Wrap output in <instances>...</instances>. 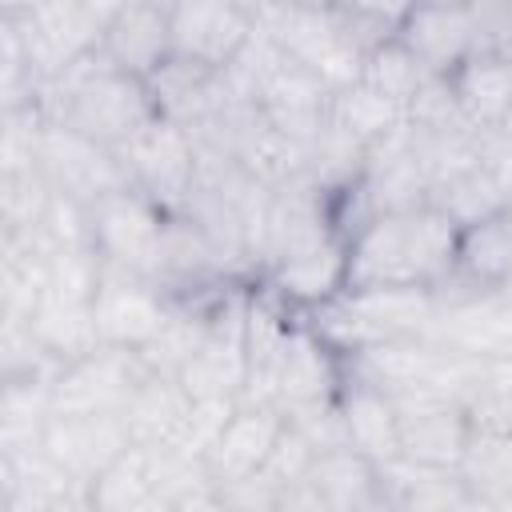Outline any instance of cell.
Returning a JSON list of instances; mask_svg holds the SVG:
<instances>
[{"mask_svg":"<svg viewBox=\"0 0 512 512\" xmlns=\"http://www.w3.org/2000/svg\"><path fill=\"white\" fill-rule=\"evenodd\" d=\"M460 224L436 204L376 212L348 236L344 288H444Z\"/></svg>","mask_w":512,"mask_h":512,"instance_id":"6da1fadb","label":"cell"},{"mask_svg":"<svg viewBox=\"0 0 512 512\" xmlns=\"http://www.w3.org/2000/svg\"><path fill=\"white\" fill-rule=\"evenodd\" d=\"M36 104L44 116L64 120L68 128L84 132L88 140H96L112 152H120L128 140H136L160 116L148 80L112 68V60L100 52V44L80 52L72 64H64L40 88Z\"/></svg>","mask_w":512,"mask_h":512,"instance_id":"7a4b0ae2","label":"cell"},{"mask_svg":"<svg viewBox=\"0 0 512 512\" xmlns=\"http://www.w3.org/2000/svg\"><path fill=\"white\" fill-rule=\"evenodd\" d=\"M256 20L288 60L316 72L332 92L360 80L368 48L356 40V32L344 24V16L332 4L328 8H272V12H256Z\"/></svg>","mask_w":512,"mask_h":512,"instance_id":"3957f363","label":"cell"},{"mask_svg":"<svg viewBox=\"0 0 512 512\" xmlns=\"http://www.w3.org/2000/svg\"><path fill=\"white\" fill-rule=\"evenodd\" d=\"M32 156H36V168L44 172L48 188L56 196H68V200L84 204V208H92L108 192L132 184L120 152L88 140L84 132L68 128L64 120H52L44 112H40V124H36Z\"/></svg>","mask_w":512,"mask_h":512,"instance_id":"277c9868","label":"cell"},{"mask_svg":"<svg viewBox=\"0 0 512 512\" xmlns=\"http://www.w3.org/2000/svg\"><path fill=\"white\" fill-rule=\"evenodd\" d=\"M164 228H168V212L132 184L108 192L88 208V232H92L96 256L104 264L140 272L148 280L160 276Z\"/></svg>","mask_w":512,"mask_h":512,"instance_id":"5b68a950","label":"cell"},{"mask_svg":"<svg viewBox=\"0 0 512 512\" xmlns=\"http://www.w3.org/2000/svg\"><path fill=\"white\" fill-rule=\"evenodd\" d=\"M120 160L128 168L132 188L156 200L168 216L188 208L196 192V176H200V148H196L192 128L156 116L136 140L120 148Z\"/></svg>","mask_w":512,"mask_h":512,"instance_id":"8992f818","label":"cell"},{"mask_svg":"<svg viewBox=\"0 0 512 512\" xmlns=\"http://www.w3.org/2000/svg\"><path fill=\"white\" fill-rule=\"evenodd\" d=\"M148 372L152 368L136 348L96 344L92 352L56 368L48 404L52 412H124Z\"/></svg>","mask_w":512,"mask_h":512,"instance_id":"52a82bcc","label":"cell"},{"mask_svg":"<svg viewBox=\"0 0 512 512\" xmlns=\"http://www.w3.org/2000/svg\"><path fill=\"white\" fill-rule=\"evenodd\" d=\"M172 304L176 300L156 280L100 260V284L92 296V320H96L100 344L144 352L168 324Z\"/></svg>","mask_w":512,"mask_h":512,"instance_id":"ba28073f","label":"cell"},{"mask_svg":"<svg viewBox=\"0 0 512 512\" xmlns=\"http://www.w3.org/2000/svg\"><path fill=\"white\" fill-rule=\"evenodd\" d=\"M172 56L228 72L252 44L260 20L252 0H176L168 8Z\"/></svg>","mask_w":512,"mask_h":512,"instance_id":"9c48e42d","label":"cell"},{"mask_svg":"<svg viewBox=\"0 0 512 512\" xmlns=\"http://www.w3.org/2000/svg\"><path fill=\"white\" fill-rule=\"evenodd\" d=\"M248 300L224 296L212 316V328L196 356L176 372L192 400H240L248 384V336H244Z\"/></svg>","mask_w":512,"mask_h":512,"instance_id":"30bf717a","label":"cell"},{"mask_svg":"<svg viewBox=\"0 0 512 512\" xmlns=\"http://www.w3.org/2000/svg\"><path fill=\"white\" fill-rule=\"evenodd\" d=\"M44 452L84 488L132 444L124 412H52L40 432Z\"/></svg>","mask_w":512,"mask_h":512,"instance_id":"8fae6325","label":"cell"},{"mask_svg":"<svg viewBox=\"0 0 512 512\" xmlns=\"http://www.w3.org/2000/svg\"><path fill=\"white\" fill-rule=\"evenodd\" d=\"M340 356L344 352L332 348L312 324H292L280 364H276V376H272V404L280 412H288V408L336 400L340 384H344Z\"/></svg>","mask_w":512,"mask_h":512,"instance_id":"7c38bea8","label":"cell"},{"mask_svg":"<svg viewBox=\"0 0 512 512\" xmlns=\"http://www.w3.org/2000/svg\"><path fill=\"white\" fill-rule=\"evenodd\" d=\"M284 424L288 420H284V412L276 404L240 400L232 408V416L224 420V428L216 432L212 448L204 452V464H208V476L216 480V488L256 476L268 464V456H272Z\"/></svg>","mask_w":512,"mask_h":512,"instance_id":"4fadbf2b","label":"cell"},{"mask_svg":"<svg viewBox=\"0 0 512 512\" xmlns=\"http://www.w3.org/2000/svg\"><path fill=\"white\" fill-rule=\"evenodd\" d=\"M396 408H400V448L408 460L460 468L468 436H472V416H468L464 400L404 396V400H396Z\"/></svg>","mask_w":512,"mask_h":512,"instance_id":"5bb4252c","label":"cell"},{"mask_svg":"<svg viewBox=\"0 0 512 512\" xmlns=\"http://www.w3.org/2000/svg\"><path fill=\"white\" fill-rule=\"evenodd\" d=\"M336 404H340L348 444L356 452H364L380 468L404 456V448H400V408H396V396L388 388L352 372V376H344Z\"/></svg>","mask_w":512,"mask_h":512,"instance_id":"9a60e30c","label":"cell"},{"mask_svg":"<svg viewBox=\"0 0 512 512\" xmlns=\"http://www.w3.org/2000/svg\"><path fill=\"white\" fill-rule=\"evenodd\" d=\"M100 52L112 60V68L128 72V76H156L168 60H172V24L168 12L148 4V0H132L124 4L100 32Z\"/></svg>","mask_w":512,"mask_h":512,"instance_id":"2e32d148","label":"cell"},{"mask_svg":"<svg viewBox=\"0 0 512 512\" xmlns=\"http://www.w3.org/2000/svg\"><path fill=\"white\" fill-rule=\"evenodd\" d=\"M416 60L432 76H452L476 48H484V32L472 8H412L396 32Z\"/></svg>","mask_w":512,"mask_h":512,"instance_id":"e0dca14e","label":"cell"},{"mask_svg":"<svg viewBox=\"0 0 512 512\" xmlns=\"http://www.w3.org/2000/svg\"><path fill=\"white\" fill-rule=\"evenodd\" d=\"M272 292L296 308H324L348 284V240L332 236L264 268Z\"/></svg>","mask_w":512,"mask_h":512,"instance_id":"ac0fdd59","label":"cell"},{"mask_svg":"<svg viewBox=\"0 0 512 512\" xmlns=\"http://www.w3.org/2000/svg\"><path fill=\"white\" fill-rule=\"evenodd\" d=\"M148 88H152L156 112L164 120L184 124V128L208 124L232 96L228 72L192 64V60H180V56H172L156 76H148Z\"/></svg>","mask_w":512,"mask_h":512,"instance_id":"d6986e66","label":"cell"},{"mask_svg":"<svg viewBox=\"0 0 512 512\" xmlns=\"http://www.w3.org/2000/svg\"><path fill=\"white\" fill-rule=\"evenodd\" d=\"M304 480L316 492L320 508H336V512H348V508H388L380 464H372L352 444L316 452L308 472H304Z\"/></svg>","mask_w":512,"mask_h":512,"instance_id":"ffe728a7","label":"cell"},{"mask_svg":"<svg viewBox=\"0 0 512 512\" xmlns=\"http://www.w3.org/2000/svg\"><path fill=\"white\" fill-rule=\"evenodd\" d=\"M508 272H512V204H504L500 212L460 228L456 264H452L448 284H456L464 292H492V288L504 284Z\"/></svg>","mask_w":512,"mask_h":512,"instance_id":"44dd1931","label":"cell"},{"mask_svg":"<svg viewBox=\"0 0 512 512\" xmlns=\"http://www.w3.org/2000/svg\"><path fill=\"white\" fill-rule=\"evenodd\" d=\"M448 84L472 128L496 132L512 120V60H504L496 48H476L448 76Z\"/></svg>","mask_w":512,"mask_h":512,"instance_id":"7402d4cb","label":"cell"},{"mask_svg":"<svg viewBox=\"0 0 512 512\" xmlns=\"http://www.w3.org/2000/svg\"><path fill=\"white\" fill-rule=\"evenodd\" d=\"M188 412H192V396L176 376L164 372H148L124 408L132 440L140 444H176L188 424Z\"/></svg>","mask_w":512,"mask_h":512,"instance_id":"603a6c76","label":"cell"},{"mask_svg":"<svg viewBox=\"0 0 512 512\" xmlns=\"http://www.w3.org/2000/svg\"><path fill=\"white\" fill-rule=\"evenodd\" d=\"M88 508L96 512H128V508H160L156 488V464L152 444L132 440L92 484H88Z\"/></svg>","mask_w":512,"mask_h":512,"instance_id":"cb8c5ba5","label":"cell"},{"mask_svg":"<svg viewBox=\"0 0 512 512\" xmlns=\"http://www.w3.org/2000/svg\"><path fill=\"white\" fill-rule=\"evenodd\" d=\"M404 124H408V108L400 100L368 88L364 80L332 92V128H340L344 136H352L360 148L384 144Z\"/></svg>","mask_w":512,"mask_h":512,"instance_id":"d4e9b609","label":"cell"},{"mask_svg":"<svg viewBox=\"0 0 512 512\" xmlns=\"http://www.w3.org/2000/svg\"><path fill=\"white\" fill-rule=\"evenodd\" d=\"M460 476L476 504L480 500L484 504L512 500V432L472 424V436H468V448L460 460Z\"/></svg>","mask_w":512,"mask_h":512,"instance_id":"484cf974","label":"cell"},{"mask_svg":"<svg viewBox=\"0 0 512 512\" xmlns=\"http://www.w3.org/2000/svg\"><path fill=\"white\" fill-rule=\"evenodd\" d=\"M428 204H436L440 212H448V216L464 228V224H476V220L500 212L504 204H512V196H508V188L492 176V168L480 160V164H472V168H464V172L440 180V184L432 188Z\"/></svg>","mask_w":512,"mask_h":512,"instance_id":"4316f807","label":"cell"},{"mask_svg":"<svg viewBox=\"0 0 512 512\" xmlns=\"http://www.w3.org/2000/svg\"><path fill=\"white\" fill-rule=\"evenodd\" d=\"M428 76H432V72L416 60V52H412L400 36H388V40H380V44H372V48L364 52V72H360V80H364L368 88H376V92L400 100L404 108L416 100V92L424 88Z\"/></svg>","mask_w":512,"mask_h":512,"instance_id":"83f0119b","label":"cell"},{"mask_svg":"<svg viewBox=\"0 0 512 512\" xmlns=\"http://www.w3.org/2000/svg\"><path fill=\"white\" fill-rule=\"evenodd\" d=\"M332 8L344 16V24L356 32V40L364 48H372L400 32V24L416 8V0H332Z\"/></svg>","mask_w":512,"mask_h":512,"instance_id":"f1b7e54d","label":"cell"},{"mask_svg":"<svg viewBox=\"0 0 512 512\" xmlns=\"http://www.w3.org/2000/svg\"><path fill=\"white\" fill-rule=\"evenodd\" d=\"M332 0H252L256 12H272V8H328Z\"/></svg>","mask_w":512,"mask_h":512,"instance_id":"f546056e","label":"cell"},{"mask_svg":"<svg viewBox=\"0 0 512 512\" xmlns=\"http://www.w3.org/2000/svg\"><path fill=\"white\" fill-rule=\"evenodd\" d=\"M420 8H472L476 0H416Z\"/></svg>","mask_w":512,"mask_h":512,"instance_id":"4dcf8cb0","label":"cell"},{"mask_svg":"<svg viewBox=\"0 0 512 512\" xmlns=\"http://www.w3.org/2000/svg\"><path fill=\"white\" fill-rule=\"evenodd\" d=\"M496 292H500V296H508V300H512V272H508V276H504V284H500V288H496Z\"/></svg>","mask_w":512,"mask_h":512,"instance_id":"1f68e13d","label":"cell"},{"mask_svg":"<svg viewBox=\"0 0 512 512\" xmlns=\"http://www.w3.org/2000/svg\"><path fill=\"white\" fill-rule=\"evenodd\" d=\"M148 4H156V8H164V12H168V8L176 4V0H148Z\"/></svg>","mask_w":512,"mask_h":512,"instance_id":"d6a6232c","label":"cell"}]
</instances>
